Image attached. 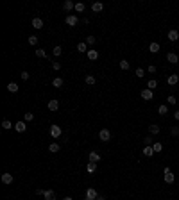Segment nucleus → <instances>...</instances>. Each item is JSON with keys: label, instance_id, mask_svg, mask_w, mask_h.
<instances>
[{"label": "nucleus", "instance_id": "f257e3e1", "mask_svg": "<svg viewBox=\"0 0 179 200\" xmlns=\"http://www.w3.org/2000/svg\"><path fill=\"white\" fill-rule=\"evenodd\" d=\"M163 179H165V182H167V184H172L176 181V175H174V172H172L170 168H165L163 170Z\"/></svg>", "mask_w": 179, "mask_h": 200}, {"label": "nucleus", "instance_id": "f03ea898", "mask_svg": "<svg viewBox=\"0 0 179 200\" xmlns=\"http://www.w3.org/2000/svg\"><path fill=\"white\" fill-rule=\"evenodd\" d=\"M98 139H100V141H109L111 139V130L109 129H100L98 130Z\"/></svg>", "mask_w": 179, "mask_h": 200}, {"label": "nucleus", "instance_id": "7ed1b4c3", "mask_svg": "<svg viewBox=\"0 0 179 200\" xmlns=\"http://www.w3.org/2000/svg\"><path fill=\"white\" fill-rule=\"evenodd\" d=\"M49 134H50L52 138L56 139V138H59V136L63 134V130H61V127H59V125H56V123H54V125H50V130H49Z\"/></svg>", "mask_w": 179, "mask_h": 200}, {"label": "nucleus", "instance_id": "20e7f679", "mask_svg": "<svg viewBox=\"0 0 179 200\" xmlns=\"http://www.w3.org/2000/svg\"><path fill=\"white\" fill-rule=\"evenodd\" d=\"M97 197H98L97 189L95 188H88L86 189V195H84V200H97Z\"/></svg>", "mask_w": 179, "mask_h": 200}, {"label": "nucleus", "instance_id": "39448f33", "mask_svg": "<svg viewBox=\"0 0 179 200\" xmlns=\"http://www.w3.org/2000/svg\"><path fill=\"white\" fill-rule=\"evenodd\" d=\"M140 97H142L143 100H152V98H154V93H152V89L145 88V89H142V91H140Z\"/></svg>", "mask_w": 179, "mask_h": 200}, {"label": "nucleus", "instance_id": "423d86ee", "mask_svg": "<svg viewBox=\"0 0 179 200\" xmlns=\"http://www.w3.org/2000/svg\"><path fill=\"white\" fill-rule=\"evenodd\" d=\"M65 22H66V25H70V27H75V25L79 23V18L75 15H68L65 18Z\"/></svg>", "mask_w": 179, "mask_h": 200}, {"label": "nucleus", "instance_id": "0eeeda50", "mask_svg": "<svg viewBox=\"0 0 179 200\" xmlns=\"http://www.w3.org/2000/svg\"><path fill=\"white\" fill-rule=\"evenodd\" d=\"M13 181H15V177L11 175L9 172H5V173H2V182L5 184V186H9V184H13Z\"/></svg>", "mask_w": 179, "mask_h": 200}, {"label": "nucleus", "instance_id": "6e6552de", "mask_svg": "<svg viewBox=\"0 0 179 200\" xmlns=\"http://www.w3.org/2000/svg\"><path fill=\"white\" fill-rule=\"evenodd\" d=\"M168 41H179V30L177 29L168 30Z\"/></svg>", "mask_w": 179, "mask_h": 200}, {"label": "nucleus", "instance_id": "1a4fd4ad", "mask_svg": "<svg viewBox=\"0 0 179 200\" xmlns=\"http://www.w3.org/2000/svg\"><path fill=\"white\" fill-rule=\"evenodd\" d=\"M88 159H90V161H88V163H98V161H100V159H102V157H100V154H98V152H95V150H93V152H90V156H88Z\"/></svg>", "mask_w": 179, "mask_h": 200}, {"label": "nucleus", "instance_id": "9d476101", "mask_svg": "<svg viewBox=\"0 0 179 200\" xmlns=\"http://www.w3.org/2000/svg\"><path fill=\"white\" fill-rule=\"evenodd\" d=\"M47 107H49V111H57L59 109V100H49V104H47Z\"/></svg>", "mask_w": 179, "mask_h": 200}, {"label": "nucleus", "instance_id": "9b49d317", "mask_svg": "<svg viewBox=\"0 0 179 200\" xmlns=\"http://www.w3.org/2000/svg\"><path fill=\"white\" fill-rule=\"evenodd\" d=\"M15 130L20 132V134H22V132H25V130H27V125H25V122H16V123H15Z\"/></svg>", "mask_w": 179, "mask_h": 200}, {"label": "nucleus", "instance_id": "f8f14e48", "mask_svg": "<svg viewBox=\"0 0 179 200\" xmlns=\"http://www.w3.org/2000/svg\"><path fill=\"white\" fill-rule=\"evenodd\" d=\"M167 82H168L170 86H176V84L179 82V75H177V73H172V75L167 77Z\"/></svg>", "mask_w": 179, "mask_h": 200}, {"label": "nucleus", "instance_id": "ddd939ff", "mask_svg": "<svg viewBox=\"0 0 179 200\" xmlns=\"http://www.w3.org/2000/svg\"><path fill=\"white\" fill-rule=\"evenodd\" d=\"M63 9H65L66 13H70L72 9H75V4L72 2V0H65V2H63Z\"/></svg>", "mask_w": 179, "mask_h": 200}, {"label": "nucleus", "instance_id": "4468645a", "mask_svg": "<svg viewBox=\"0 0 179 200\" xmlns=\"http://www.w3.org/2000/svg\"><path fill=\"white\" fill-rule=\"evenodd\" d=\"M86 56H88L90 61H97V59H98V52L95 48H91V50H88V54H86Z\"/></svg>", "mask_w": 179, "mask_h": 200}, {"label": "nucleus", "instance_id": "2eb2a0df", "mask_svg": "<svg viewBox=\"0 0 179 200\" xmlns=\"http://www.w3.org/2000/svg\"><path fill=\"white\" fill-rule=\"evenodd\" d=\"M167 61L172 63V64H176L179 61V57H177V54H174V52H168V54H167Z\"/></svg>", "mask_w": 179, "mask_h": 200}, {"label": "nucleus", "instance_id": "dca6fc26", "mask_svg": "<svg viewBox=\"0 0 179 200\" xmlns=\"http://www.w3.org/2000/svg\"><path fill=\"white\" fill-rule=\"evenodd\" d=\"M45 200H56V193H54V189H45Z\"/></svg>", "mask_w": 179, "mask_h": 200}, {"label": "nucleus", "instance_id": "f3484780", "mask_svg": "<svg viewBox=\"0 0 179 200\" xmlns=\"http://www.w3.org/2000/svg\"><path fill=\"white\" fill-rule=\"evenodd\" d=\"M104 9V4H100V2H93V4H91V11H93V13H100Z\"/></svg>", "mask_w": 179, "mask_h": 200}, {"label": "nucleus", "instance_id": "a211bd4d", "mask_svg": "<svg viewBox=\"0 0 179 200\" xmlns=\"http://www.w3.org/2000/svg\"><path fill=\"white\" fill-rule=\"evenodd\" d=\"M32 27L34 29H43V20L41 18H34L32 20Z\"/></svg>", "mask_w": 179, "mask_h": 200}, {"label": "nucleus", "instance_id": "6ab92c4d", "mask_svg": "<svg viewBox=\"0 0 179 200\" xmlns=\"http://www.w3.org/2000/svg\"><path fill=\"white\" fill-rule=\"evenodd\" d=\"M149 132H150L152 136H154V134H160V125H156V123L149 125Z\"/></svg>", "mask_w": 179, "mask_h": 200}, {"label": "nucleus", "instance_id": "aec40b11", "mask_svg": "<svg viewBox=\"0 0 179 200\" xmlns=\"http://www.w3.org/2000/svg\"><path fill=\"white\" fill-rule=\"evenodd\" d=\"M86 172H88V173H95L97 172V163H88V164H86Z\"/></svg>", "mask_w": 179, "mask_h": 200}, {"label": "nucleus", "instance_id": "412c9836", "mask_svg": "<svg viewBox=\"0 0 179 200\" xmlns=\"http://www.w3.org/2000/svg\"><path fill=\"white\" fill-rule=\"evenodd\" d=\"M160 48H161L160 43H150V45H149V50L152 52V54H158V52H160Z\"/></svg>", "mask_w": 179, "mask_h": 200}, {"label": "nucleus", "instance_id": "4be33fe9", "mask_svg": "<svg viewBox=\"0 0 179 200\" xmlns=\"http://www.w3.org/2000/svg\"><path fill=\"white\" fill-rule=\"evenodd\" d=\"M77 50L81 52V54H88V45L86 43H77Z\"/></svg>", "mask_w": 179, "mask_h": 200}, {"label": "nucleus", "instance_id": "5701e85b", "mask_svg": "<svg viewBox=\"0 0 179 200\" xmlns=\"http://www.w3.org/2000/svg\"><path fill=\"white\" fill-rule=\"evenodd\" d=\"M143 156L152 157V156H154V148H152V146H143Z\"/></svg>", "mask_w": 179, "mask_h": 200}, {"label": "nucleus", "instance_id": "b1692460", "mask_svg": "<svg viewBox=\"0 0 179 200\" xmlns=\"http://www.w3.org/2000/svg\"><path fill=\"white\" fill-rule=\"evenodd\" d=\"M84 82L88 84V86H93L95 82H97V79L93 77V75H86V79H84Z\"/></svg>", "mask_w": 179, "mask_h": 200}, {"label": "nucleus", "instance_id": "393cba45", "mask_svg": "<svg viewBox=\"0 0 179 200\" xmlns=\"http://www.w3.org/2000/svg\"><path fill=\"white\" fill-rule=\"evenodd\" d=\"M7 91H9V93H16V91H18V84H16V82H9V84H7Z\"/></svg>", "mask_w": 179, "mask_h": 200}, {"label": "nucleus", "instance_id": "a878e982", "mask_svg": "<svg viewBox=\"0 0 179 200\" xmlns=\"http://www.w3.org/2000/svg\"><path fill=\"white\" fill-rule=\"evenodd\" d=\"M59 148H61V146H59V143H50V145H49V150L52 152V154L59 152Z\"/></svg>", "mask_w": 179, "mask_h": 200}, {"label": "nucleus", "instance_id": "bb28decb", "mask_svg": "<svg viewBox=\"0 0 179 200\" xmlns=\"http://www.w3.org/2000/svg\"><path fill=\"white\" fill-rule=\"evenodd\" d=\"M147 88H149V89H152V91H154V89L158 88V81H156V79H150V81L147 82Z\"/></svg>", "mask_w": 179, "mask_h": 200}, {"label": "nucleus", "instance_id": "cd10ccee", "mask_svg": "<svg viewBox=\"0 0 179 200\" xmlns=\"http://www.w3.org/2000/svg\"><path fill=\"white\" fill-rule=\"evenodd\" d=\"M52 86H54V88H61V86H63V79L61 77H56L54 81H52Z\"/></svg>", "mask_w": 179, "mask_h": 200}, {"label": "nucleus", "instance_id": "c85d7f7f", "mask_svg": "<svg viewBox=\"0 0 179 200\" xmlns=\"http://www.w3.org/2000/svg\"><path fill=\"white\" fill-rule=\"evenodd\" d=\"M152 148H154V154H160L163 150V145L161 143H152Z\"/></svg>", "mask_w": 179, "mask_h": 200}, {"label": "nucleus", "instance_id": "c756f323", "mask_svg": "<svg viewBox=\"0 0 179 200\" xmlns=\"http://www.w3.org/2000/svg\"><path fill=\"white\" fill-rule=\"evenodd\" d=\"M158 113H160L161 116H165L168 113V105H160V107H158Z\"/></svg>", "mask_w": 179, "mask_h": 200}, {"label": "nucleus", "instance_id": "7c9ffc66", "mask_svg": "<svg viewBox=\"0 0 179 200\" xmlns=\"http://www.w3.org/2000/svg\"><path fill=\"white\" fill-rule=\"evenodd\" d=\"M84 9H86V5H84L83 2H77V4H75V11H77V13H83Z\"/></svg>", "mask_w": 179, "mask_h": 200}, {"label": "nucleus", "instance_id": "2f4dec72", "mask_svg": "<svg viewBox=\"0 0 179 200\" xmlns=\"http://www.w3.org/2000/svg\"><path fill=\"white\" fill-rule=\"evenodd\" d=\"M134 73H136V77H138V79H142V77H145V73H147V72L142 70V68H136V72H134Z\"/></svg>", "mask_w": 179, "mask_h": 200}, {"label": "nucleus", "instance_id": "473e14b6", "mask_svg": "<svg viewBox=\"0 0 179 200\" xmlns=\"http://www.w3.org/2000/svg\"><path fill=\"white\" fill-rule=\"evenodd\" d=\"M2 127H4L5 130H9V129H13V125H11L9 120H4V122H2Z\"/></svg>", "mask_w": 179, "mask_h": 200}, {"label": "nucleus", "instance_id": "72a5a7b5", "mask_svg": "<svg viewBox=\"0 0 179 200\" xmlns=\"http://www.w3.org/2000/svg\"><path fill=\"white\" fill-rule=\"evenodd\" d=\"M61 54H63V48H61L59 45H56V46H54V56L57 57V56H61Z\"/></svg>", "mask_w": 179, "mask_h": 200}, {"label": "nucleus", "instance_id": "f704fd0d", "mask_svg": "<svg viewBox=\"0 0 179 200\" xmlns=\"http://www.w3.org/2000/svg\"><path fill=\"white\" fill-rule=\"evenodd\" d=\"M36 56L38 57H47V52H45L43 48H36Z\"/></svg>", "mask_w": 179, "mask_h": 200}, {"label": "nucleus", "instance_id": "c9c22d12", "mask_svg": "<svg viewBox=\"0 0 179 200\" xmlns=\"http://www.w3.org/2000/svg\"><path fill=\"white\" fill-rule=\"evenodd\" d=\"M120 68H122V70H129V61L122 59V61H120Z\"/></svg>", "mask_w": 179, "mask_h": 200}, {"label": "nucleus", "instance_id": "e433bc0d", "mask_svg": "<svg viewBox=\"0 0 179 200\" xmlns=\"http://www.w3.org/2000/svg\"><path fill=\"white\" fill-rule=\"evenodd\" d=\"M29 45L36 46V45H38V36H31V38H29Z\"/></svg>", "mask_w": 179, "mask_h": 200}, {"label": "nucleus", "instance_id": "4c0bfd02", "mask_svg": "<svg viewBox=\"0 0 179 200\" xmlns=\"http://www.w3.org/2000/svg\"><path fill=\"white\" fill-rule=\"evenodd\" d=\"M95 41H97L95 36H88V38H86V45H95Z\"/></svg>", "mask_w": 179, "mask_h": 200}, {"label": "nucleus", "instance_id": "58836bf2", "mask_svg": "<svg viewBox=\"0 0 179 200\" xmlns=\"http://www.w3.org/2000/svg\"><path fill=\"white\" fill-rule=\"evenodd\" d=\"M167 100H168V105H176V104H177V100H176V97H174V95H170Z\"/></svg>", "mask_w": 179, "mask_h": 200}, {"label": "nucleus", "instance_id": "ea45409f", "mask_svg": "<svg viewBox=\"0 0 179 200\" xmlns=\"http://www.w3.org/2000/svg\"><path fill=\"white\" fill-rule=\"evenodd\" d=\"M143 143H145V146H152V136H147L143 139Z\"/></svg>", "mask_w": 179, "mask_h": 200}, {"label": "nucleus", "instance_id": "a19ab883", "mask_svg": "<svg viewBox=\"0 0 179 200\" xmlns=\"http://www.w3.org/2000/svg\"><path fill=\"white\" fill-rule=\"evenodd\" d=\"M34 120V115L32 113H25V122H32Z\"/></svg>", "mask_w": 179, "mask_h": 200}, {"label": "nucleus", "instance_id": "79ce46f5", "mask_svg": "<svg viewBox=\"0 0 179 200\" xmlns=\"http://www.w3.org/2000/svg\"><path fill=\"white\" fill-rule=\"evenodd\" d=\"M170 134L172 136H179V127H172L170 129Z\"/></svg>", "mask_w": 179, "mask_h": 200}, {"label": "nucleus", "instance_id": "37998d69", "mask_svg": "<svg viewBox=\"0 0 179 200\" xmlns=\"http://www.w3.org/2000/svg\"><path fill=\"white\" fill-rule=\"evenodd\" d=\"M20 77H22L23 81H27V79H29L31 75H29V72H22V73H20Z\"/></svg>", "mask_w": 179, "mask_h": 200}, {"label": "nucleus", "instance_id": "c03bdc74", "mask_svg": "<svg viewBox=\"0 0 179 200\" xmlns=\"http://www.w3.org/2000/svg\"><path fill=\"white\" fill-rule=\"evenodd\" d=\"M52 70H61V64H59L57 61H54L52 63Z\"/></svg>", "mask_w": 179, "mask_h": 200}, {"label": "nucleus", "instance_id": "a18cd8bd", "mask_svg": "<svg viewBox=\"0 0 179 200\" xmlns=\"http://www.w3.org/2000/svg\"><path fill=\"white\" fill-rule=\"evenodd\" d=\"M147 72H149V73H154V72H156V66H154V64H150L149 68H147Z\"/></svg>", "mask_w": 179, "mask_h": 200}, {"label": "nucleus", "instance_id": "49530a36", "mask_svg": "<svg viewBox=\"0 0 179 200\" xmlns=\"http://www.w3.org/2000/svg\"><path fill=\"white\" fill-rule=\"evenodd\" d=\"M36 195H45V189H39V188H38V189H36Z\"/></svg>", "mask_w": 179, "mask_h": 200}, {"label": "nucleus", "instance_id": "de8ad7c7", "mask_svg": "<svg viewBox=\"0 0 179 200\" xmlns=\"http://www.w3.org/2000/svg\"><path fill=\"white\" fill-rule=\"evenodd\" d=\"M174 118H176V120H179V111H176V113H174Z\"/></svg>", "mask_w": 179, "mask_h": 200}, {"label": "nucleus", "instance_id": "09e8293b", "mask_svg": "<svg viewBox=\"0 0 179 200\" xmlns=\"http://www.w3.org/2000/svg\"><path fill=\"white\" fill-rule=\"evenodd\" d=\"M97 200H106V198H104L102 195H98V197H97Z\"/></svg>", "mask_w": 179, "mask_h": 200}, {"label": "nucleus", "instance_id": "8fccbe9b", "mask_svg": "<svg viewBox=\"0 0 179 200\" xmlns=\"http://www.w3.org/2000/svg\"><path fill=\"white\" fill-rule=\"evenodd\" d=\"M63 200H74V198H72V197H65Z\"/></svg>", "mask_w": 179, "mask_h": 200}, {"label": "nucleus", "instance_id": "3c124183", "mask_svg": "<svg viewBox=\"0 0 179 200\" xmlns=\"http://www.w3.org/2000/svg\"><path fill=\"white\" fill-rule=\"evenodd\" d=\"M177 46H179V41H177Z\"/></svg>", "mask_w": 179, "mask_h": 200}]
</instances>
